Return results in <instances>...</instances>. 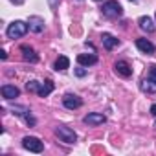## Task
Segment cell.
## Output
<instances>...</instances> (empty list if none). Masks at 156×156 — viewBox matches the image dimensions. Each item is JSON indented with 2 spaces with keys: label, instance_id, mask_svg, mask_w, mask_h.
<instances>
[{
  "label": "cell",
  "instance_id": "cell-17",
  "mask_svg": "<svg viewBox=\"0 0 156 156\" xmlns=\"http://www.w3.org/2000/svg\"><path fill=\"white\" fill-rule=\"evenodd\" d=\"M68 66H70V59H68L66 55H61V57L55 61V70H57V72H59V70L62 72V70H66Z\"/></svg>",
  "mask_w": 156,
  "mask_h": 156
},
{
  "label": "cell",
  "instance_id": "cell-20",
  "mask_svg": "<svg viewBox=\"0 0 156 156\" xmlns=\"http://www.w3.org/2000/svg\"><path fill=\"white\" fill-rule=\"evenodd\" d=\"M26 112H28L26 107H13V114H17V116H24Z\"/></svg>",
  "mask_w": 156,
  "mask_h": 156
},
{
  "label": "cell",
  "instance_id": "cell-12",
  "mask_svg": "<svg viewBox=\"0 0 156 156\" xmlns=\"http://www.w3.org/2000/svg\"><path fill=\"white\" fill-rule=\"evenodd\" d=\"M0 92H2V96L6 99H13V98H19L20 96V90L17 87H13V85H4L2 88H0Z\"/></svg>",
  "mask_w": 156,
  "mask_h": 156
},
{
  "label": "cell",
  "instance_id": "cell-4",
  "mask_svg": "<svg viewBox=\"0 0 156 156\" xmlns=\"http://www.w3.org/2000/svg\"><path fill=\"white\" fill-rule=\"evenodd\" d=\"M55 134L59 136V140L61 141H64V143H73L75 140H77V136H75V132L70 129V127H57L55 129Z\"/></svg>",
  "mask_w": 156,
  "mask_h": 156
},
{
  "label": "cell",
  "instance_id": "cell-23",
  "mask_svg": "<svg viewBox=\"0 0 156 156\" xmlns=\"http://www.w3.org/2000/svg\"><path fill=\"white\" fill-rule=\"evenodd\" d=\"M48 4H50V8H57V0H48Z\"/></svg>",
  "mask_w": 156,
  "mask_h": 156
},
{
  "label": "cell",
  "instance_id": "cell-16",
  "mask_svg": "<svg viewBox=\"0 0 156 156\" xmlns=\"http://www.w3.org/2000/svg\"><path fill=\"white\" fill-rule=\"evenodd\" d=\"M140 88H141L143 92H147V94H156V83H154L152 79H143V81L140 83Z\"/></svg>",
  "mask_w": 156,
  "mask_h": 156
},
{
  "label": "cell",
  "instance_id": "cell-25",
  "mask_svg": "<svg viewBox=\"0 0 156 156\" xmlns=\"http://www.w3.org/2000/svg\"><path fill=\"white\" fill-rule=\"evenodd\" d=\"M6 57H8V53L2 50V51H0V59H2V61H6Z\"/></svg>",
  "mask_w": 156,
  "mask_h": 156
},
{
  "label": "cell",
  "instance_id": "cell-2",
  "mask_svg": "<svg viewBox=\"0 0 156 156\" xmlns=\"http://www.w3.org/2000/svg\"><path fill=\"white\" fill-rule=\"evenodd\" d=\"M121 13H123V8H121L119 2H116V0H108V2L103 4V15L105 17L118 19V17H121Z\"/></svg>",
  "mask_w": 156,
  "mask_h": 156
},
{
  "label": "cell",
  "instance_id": "cell-8",
  "mask_svg": "<svg viewBox=\"0 0 156 156\" xmlns=\"http://www.w3.org/2000/svg\"><path fill=\"white\" fill-rule=\"evenodd\" d=\"M28 26H30V31H33V33L44 31V20L41 17H30L28 19Z\"/></svg>",
  "mask_w": 156,
  "mask_h": 156
},
{
  "label": "cell",
  "instance_id": "cell-11",
  "mask_svg": "<svg viewBox=\"0 0 156 156\" xmlns=\"http://www.w3.org/2000/svg\"><path fill=\"white\" fill-rule=\"evenodd\" d=\"M77 62L81 66H92V64L98 62V57L94 53H79L77 55Z\"/></svg>",
  "mask_w": 156,
  "mask_h": 156
},
{
  "label": "cell",
  "instance_id": "cell-21",
  "mask_svg": "<svg viewBox=\"0 0 156 156\" xmlns=\"http://www.w3.org/2000/svg\"><path fill=\"white\" fill-rule=\"evenodd\" d=\"M149 79H152V81L156 83V64H152L151 70H149Z\"/></svg>",
  "mask_w": 156,
  "mask_h": 156
},
{
  "label": "cell",
  "instance_id": "cell-1",
  "mask_svg": "<svg viewBox=\"0 0 156 156\" xmlns=\"http://www.w3.org/2000/svg\"><path fill=\"white\" fill-rule=\"evenodd\" d=\"M30 30V26L26 24V22H22V20H15V22H11L9 26H8V37L9 39H19V37H22V35H26V31Z\"/></svg>",
  "mask_w": 156,
  "mask_h": 156
},
{
  "label": "cell",
  "instance_id": "cell-9",
  "mask_svg": "<svg viewBox=\"0 0 156 156\" xmlns=\"http://www.w3.org/2000/svg\"><path fill=\"white\" fill-rule=\"evenodd\" d=\"M20 51H22V57H24V61H28V62H37V61H39V55L35 53V50H33L31 46H28V44H22V46H20Z\"/></svg>",
  "mask_w": 156,
  "mask_h": 156
},
{
  "label": "cell",
  "instance_id": "cell-22",
  "mask_svg": "<svg viewBox=\"0 0 156 156\" xmlns=\"http://www.w3.org/2000/svg\"><path fill=\"white\" fill-rule=\"evenodd\" d=\"M75 73L79 75V77H83V75H87V70H85V68H77V70H75Z\"/></svg>",
  "mask_w": 156,
  "mask_h": 156
},
{
  "label": "cell",
  "instance_id": "cell-18",
  "mask_svg": "<svg viewBox=\"0 0 156 156\" xmlns=\"http://www.w3.org/2000/svg\"><path fill=\"white\" fill-rule=\"evenodd\" d=\"M39 85H41L39 81H30V83L26 85V88H28L30 92H37V90H39Z\"/></svg>",
  "mask_w": 156,
  "mask_h": 156
},
{
  "label": "cell",
  "instance_id": "cell-3",
  "mask_svg": "<svg viewBox=\"0 0 156 156\" xmlns=\"http://www.w3.org/2000/svg\"><path fill=\"white\" fill-rule=\"evenodd\" d=\"M22 147L28 149V151H31V152H42V151H44L42 141H41L39 138H35V136H26V138L22 140Z\"/></svg>",
  "mask_w": 156,
  "mask_h": 156
},
{
  "label": "cell",
  "instance_id": "cell-19",
  "mask_svg": "<svg viewBox=\"0 0 156 156\" xmlns=\"http://www.w3.org/2000/svg\"><path fill=\"white\" fill-rule=\"evenodd\" d=\"M22 118H24V121H26V123H28L30 127H33V125H35V118H33V116L30 114V110H28V112H26V114H24Z\"/></svg>",
  "mask_w": 156,
  "mask_h": 156
},
{
  "label": "cell",
  "instance_id": "cell-26",
  "mask_svg": "<svg viewBox=\"0 0 156 156\" xmlns=\"http://www.w3.org/2000/svg\"><path fill=\"white\" fill-rule=\"evenodd\" d=\"M11 2H15V4H22L24 0H11Z\"/></svg>",
  "mask_w": 156,
  "mask_h": 156
},
{
  "label": "cell",
  "instance_id": "cell-13",
  "mask_svg": "<svg viewBox=\"0 0 156 156\" xmlns=\"http://www.w3.org/2000/svg\"><path fill=\"white\" fill-rule=\"evenodd\" d=\"M138 24H140V28H141L143 31H147V33H152V31H154V24H152V19H151V17H140Z\"/></svg>",
  "mask_w": 156,
  "mask_h": 156
},
{
  "label": "cell",
  "instance_id": "cell-14",
  "mask_svg": "<svg viewBox=\"0 0 156 156\" xmlns=\"http://www.w3.org/2000/svg\"><path fill=\"white\" fill-rule=\"evenodd\" d=\"M101 39H103V46H105L107 50H114V48L119 44V41H118L116 37H112L110 33H103V37H101Z\"/></svg>",
  "mask_w": 156,
  "mask_h": 156
},
{
  "label": "cell",
  "instance_id": "cell-7",
  "mask_svg": "<svg viewBox=\"0 0 156 156\" xmlns=\"http://www.w3.org/2000/svg\"><path fill=\"white\" fill-rule=\"evenodd\" d=\"M114 70H116V73L121 75V77H130V75H132V68L129 66L127 61H118V62L114 64Z\"/></svg>",
  "mask_w": 156,
  "mask_h": 156
},
{
  "label": "cell",
  "instance_id": "cell-5",
  "mask_svg": "<svg viewBox=\"0 0 156 156\" xmlns=\"http://www.w3.org/2000/svg\"><path fill=\"white\" fill-rule=\"evenodd\" d=\"M62 103H64V107H66V108H70V110L79 108V107L83 105L81 98H77V96H73V94H66V96L62 98Z\"/></svg>",
  "mask_w": 156,
  "mask_h": 156
},
{
  "label": "cell",
  "instance_id": "cell-15",
  "mask_svg": "<svg viewBox=\"0 0 156 156\" xmlns=\"http://www.w3.org/2000/svg\"><path fill=\"white\" fill-rule=\"evenodd\" d=\"M51 90H53V83H51V81H46V83H41V85H39L37 94H39L41 98H46V96L51 94Z\"/></svg>",
  "mask_w": 156,
  "mask_h": 156
},
{
  "label": "cell",
  "instance_id": "cell-6",
  "mask_svg": "<svg viewBox=\"0 0 156 156\" xmlns=\"http://www.w3.org/2000/svg\"><path fill=\"white\" fill-rule=\"evenodd\" d=\"M136 48H138L140 51L147 53V55H152V53L156 51L154 44H152L151 41H147V39H138V41H136Z\"/></svg>",
  "mask_w": 156,
  "mask_h": 156
},
{
  "label": "cell",
  "instance_id": "cell-24",
  "mask_svg": "<svg viewBox=\"0 0 156 156\" xmlns=\"http://www.w3.org/2000/svg\"><path fill=\"white\" fill-rule=\"evenodd\" d=\"M151 114H152V116H154V118H156V103H154V105H152V107H151Z\"/></svg>",
  "mask_w": 156,
  "mask_h": 156
},
{
  "label": "cell",
  "instance_id": "cell-27",
  "mask_svg": "<svg viewBox=\"0 0 156 156\" xmlns=\"http://www.w3.org/2000/svg\"><path fill=\"white\" fill-rule=\"evenodd\" d=\"M130 2H134V0H130Z\"/></svg>",
  "mask_w": 156,
  "mask_h": 156
},
{
  "label": "cell",
  "instance_id": "cell-10",
  "mask_svg": "<svg viewBox=\"0 0 156 156\" xmlns=\"http://www.w3.org/2000/svg\"><path fill=\"white\" fill-rule=\"evenodd\" d=\"M107 121V118L103 116V114H99V112H92V114H88V116H85V123L87 125H101V123H105Z\"/></svg>",
  "mask_w": 156,
  "mask_h": 156
}]
</instances>
